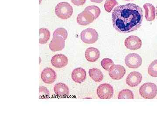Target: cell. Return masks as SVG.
<instances>
[{"label": "cell", "mask_w": 157, "mask_h": 118, "mask_svg": "<svg viewBox=\"0 0 157 118\" xmlns=\"http://www.w3.org/2000/svg\"><path fill=\"white\" fill-rule=\"evenodd\" d=\"M143 19L142 9L129 3L116 7L112 14L113 25L119 33H128L140 28Z\"/></svg>", "instance_id": "obj_1"}, {"label": "cell", "mask_w": 157, "mask_h": 118, "mask_svg": "<svg viewBox=\"0 0 157 118\" xmlns=\"http://www.w3.org/2000/svg\"><path fill=\"white\" fill-rule=\"evenodd\" d=\"M140 96L145 99H153L157 95L156 85L153 83H145L139 90Z\"/></svg>", "instance_id": "obj_2"}, {"label": "cell", "mask_w": 157, "mask_h": 118, "mask_svg": "<svg viewBox=\"0 0 157 118\" xmlns=\"http://www.w3.org/2000/svg\"><path fill=\"white\" fill-rule=\"evenodd\" d=\"M73 8L70 4L66 2L59 3L55 9L57 16L62 19H67L73 13Z\"/></svg>", "instance_id": "obj_3"}, {"label": "cell", "mask_w": 157, "mask_h": 118, "mask_svg": "<svg viewBox=\"0 0 157 118\" xmlns=\"http://www.w3.org/2000/svg\"><path fill=\"white\" fill-rule=\"evenodd\" d=\"M80 37L82 41L86 44H93L98 41V34L95 30L88 28L81 32Z\"/></svg>", "instance_id": "obj_4"}, {"label": "cell", "mask_w": 157, "mask_h": 118, "mask_svg": "<svg viewBox=\"0 0 157 118\" xmlns=\"http://www.w3.org/2000/svg\"><path fill=\"white\" fill-rule=\"evenodd\" d=\"M113 88L109 84H103L97 88V95L101 99H110L113 96Z\"/></svg>", "instance_id": "obj_5"}, {"label": "cell", "mask_w": 157, "mask_h": 118, "mask_svg": "<svg viewBox=\"0 0 157 118\" xmlns=\"http://www.w3.org/2000/svg\"><path fill=\"white\" fill-rule=\"evenodd\" d=\"M142 59L139 54L137 53H130L125 58V63L128 68L137 69L141 65Z\"/></svg>", "instance_id": "obj_6"}, {"label": "cell", "mask_w": 157, "mask_h": 118, "mask_svg": "<svg viewBox=\"0 0 157 118\" xmlns=\"http://www.w3.org/2000/svg\"><path fill=\"white\" fill-rule=\"evenodd\" d=\"M126 70L123 66L113 65L109 70V76L112 79L119 80L121 79L125 74Z\"/></svg>", "instance_id": "obj_7"}, {"label": "cell", "mask_w": 157, "mask_h": 118, "mask_svg": "<svg viewBox=\"0 0 157 118\" xmlns=\"http://www.w3.org/2000/svg\"><path fill=\"white\" fill-rule=\"evenodd\" d=\"M124 45L127 49L130 50H137L141 48L142 41L137 36H131L126 39Z\"/></svg>", "instance_id": "obj_8"}, {"label": "cell", "mask_w": 157, "mask_h": 118, "mask_svg": "<svg viewBox=\"0 0 157 118\" xmlns=\"http://www.w3.org/2000/svg\"><path fill=\"white\" fill-rule=\"evenodd\" d=\"M95 20L94 17L90 12L84 10L78 15L77 17V22L81 26H87L93 22Z\"/></svg>", "instance_id": "obj_9"}, {"label": "cell", "mask_w": 157, "mask_h": 118, "mask_svg": "<svg viewBox=\"0 0 157 118\" xmlns=\"http://www.w3.org/2000/svg\"><path fill=\"white\" fill-rule=\"evenodd\" d=\"M56 73L53 69L50 68L44 69L41 73L42 81L47 84H51L56 79Z\"/></svg>", "instance_id": "obj_10"}, {"label": "cell", "mask_w": 157, "mask_h": 118, "mask_svg": "<svg viewBox=\"0 0 157 118\" xmlns=\"http://www.w3.org/2000/svg\"><path fill=\"white\" fill-rule=\"evenodd\" d=\"M142 76L141 73L137 71H133L129 73L126 78L127 84L131 87H135L142 81Z\"/></svg>", "instance_id": "obj_11"}, {"label": "cell", "mask_w": 157, "mask_h": 118, "mask_svg": "<svg viewBox=\"0 0 157 118\" xmlns=\"http://www.w3.org/2000/svg\"><path fill=\"white\" fill-rule=\"evenodd\" d=\"M68 63V58L62 54L55 55L51 59L52 65L56 68H63L67 65Z\"/></svg>", "instance_id": "obj_12"}, {"label": "cell", "mask_w": 157, "mask_h": 118, "mask_svg": "<svg viewBox=\"0 0 157 118\" xmlns=\"http://www.w3.org/2000/svg\"><path fill=\"white\" fill-rule=\"evenodd\" d=\"M65 39L61 37H53L49 44V48L53 52L62 50L65 46Z\"/></svg>", "instance_id": "obj_13"}, {"label": "cell", "mask_w": 157, "mask_h": 118, "mask_svg": "<svg viewBox=\"0 0 157 118\" xmlns=\"http://www.w3.org/2000/svg\"><path fill=\"white\" fill-rule=\"evenodd\" d=\"M86 77V71L83 68H78L73 70L72 78L73 81L81 84L85 80Z\"/></svg>", "instance_id": "obj_14"}, {"label": "cell", "mask_w": 157, "mask_h": 118, "mask_svg": "<svg viewBox=\"0 0 157 118\" xmlns=\"http://www.w3.org/2000/svg\"><path fill=\"white\" fill-rule=\"evenodd\" d=\"M55 93L60 97H65L70 95V89L65 84L59 83L56 84L54 87Z\"/></svg>", "instance_id": "obj_15"}, {"label": "cell", "mask_w": 157, "mask_h": 118, "mask_svg": "<svg viewBox=\"0 0 157 118\" xmlns=\"http://www.w3.org/2000/svg\"><path fill=\"white\" fill-rule=\"evenodd\" d=\"M85 55L87 61L90 62H94L99 58L101 53L98 49L90 47L86 49Z\"/></svg>", "instance_id": "obj_16"}, {"label": "cell", "mask_w": 157, "mask_h": 118, "mask_svg": "<svg viewBox=\"0 0 157 118\" xmlns=\"http://www.w3.org/2000/svg\"><path fill=\"white\" fill-rule=\"evenodd\" d=\"M145 10V17L147 21L152 22L155 18V7L151 4L146 3L143 6Z\"/></svg>", "instance_id": "obj_17"}, {"label": "cell", "mask_w": 157, "mask_h": 118, "mask_svg": "<svg viewBox=\"0 0 157 118\" xmlns=\"http://www.w3.org/2000/svg\"><path fill=\"white\" fill-rule=\"evenodd\" d=\"M89 74L90 77L96 82H101L104 79V75L102 71L98 68H94L90 69Z\"/></svg>", "instance_id": "obj_18"}, {"label": "cell", "mask_w": 157, "mask_h": 118, "mask_svg": "<svg viewBox=\"0 0 157 118\" xmlns=\"http://www.w3.org/2000/svg\"><path fill=\"white\" fill-rule=\"evenodd\" d=\"M40 32V44H44L47 43L50 37V33L48 29L46 28H41L39 30Z\"/></svg>", "instance_id": "obj_19"}, {"label": "cell", "mask_w": 157, "mask_h": 118, "mask_svg": "<svg viewBox=\"0 0 157 118\" xmlns=\"http://www.w3.org/2000/svg\"><path fill=\"white\" fill-rule=\"evenodd\" d=\"M118 99H133L134 95L133 92L129 89L122 90L118 95Z\"/></svg>", "instance_id": "obj_20"}, {"label": "cell", "mask_w": 157, "mask_h": 118, "mask_svg": "<svg viewBox=\"0 0 157 118\" xmlns=\"http://www.w3.org/2000/svg\"><path fill=\"white\" fill-rule=\"evenodd\" d=\"M85 10L89 11L94 17L95 19L98 18L101 14V9L98 6H88Z\"/></svg>", "instance_id": "obj_21"}, {"label": "cell", "mask_w": 157, "mask_h": 118, "mask_svg": "<svg viewBox=\"0 0 157 118\" xmlns=\"http://www.w3.org/2000/svg\"><path fill=\"white\" fill-rule=\"evenodd\" d=\"M149 75L152 77H157V60L152 62L148 67Z\"/></svg>", "instance_id": "obj_22"}, {"label": "cell", "mask_w": 157, "mask_h": 118, "mask_svg": "<svg viewBox=\"0 0 157 118\" xmlns=\"http://www.w3.org/2000/svg\"><path fill=\"white\" fill-rule=\"evenodd\" d=\"M118 5L116 0H107L104 5V8L107 12H110L115 6Z\"/></svg>", "instance_id": "obj_23"}, {"label": "cell", "mask_w": 157, "mask_h": 118, "mask_svg": "<svg viewBox=\"0 0 157 118\" xmlns=\"http://www.w3.org/2000/svg\"><path fill=\"white\" fill-rule=\"evenodd\" d=\"M60 36L63 38L65 40H66L68 37V33L67 30L63 28H60L57 29L53 34V37H58Z\"/></svg>", "instance_id": "obj_24"}, {"label": "cell", "mask_w": 157, "mask_h": 118, "mask_svg": "<svg viewBox=\"0 0 157 118\" xmlns=\"http://www.w3.org/2000/svg\"><path fill=\"white\" fill-rule=\"evenodd\" d=\"M113 65H114V63L113 61L112 60L107 58L103 59L101 62V65L102 68L107 71L109 70L110 68Z\"/></svg>", "instance_id": "obj_25"}, {"label": "cell", "mask_w": 157, "mask_h": 118, "mask_svg": "<svg viewBox=\"0 0 157 118\" xmlns=\"http://www.w3.org/2000/svg\"><path fill=\"white\" fill-rule=\"evenodd\" d=\"M40 99H48L50 96L49 91L44 86H40L39 90Z\"/></svg>", "instance_id": "obj_26"}, {"label": "cell", "mask_w": 157, "mask_h": 118, "mask_svg": "<svg viewBox=\"0 0 157 118\" xmlns=\"http://www.w3.org/2000/svg\"><path fill=\"white\" fill-rule=\"evenodd\" d=\"M71 2L75 6H80L84 5L86 0H71Z\"/></svg>", "instance_id": "obj_27"}, {"label": "cell", "mask_w": 157, "mask_h": 118, "mask_svg": "<svg viewBox=\"0 0 157 118\" xmlns=\"http://www.w3.org/2000/svg\"><path fill=\"white\" fill-rule=\"evenodd\" d=\"M104 0H90L91 2H92L96 3H101L103 2Z\"/></svg>", "instance_id": "obj_28"}, {"label": "cell", "mask_w": 157, "mask_h": 118, "mask_svg": "<svg viewBox=\"0 0 157 118\" xmlns=\"http://www.w3.org/2000/svg\"><path fill=\"white\" fill-rule=\"evenodd\" d=\"M155 12H156V18L157 19V6L156 8V10H155Z\"/></svg>", "instance_id": "obj_29"}, {"label": "cell", "mask_w": 157, "mask_h": 118, "mask_svg": "<svg viewBox=\"0 0 157 118\" xmlns=\"http://www.w3.org/2000/svg\"><path fill=\"white\" fill-rule=\"evenodd\" d=\"M125 1H134V0H125Z\"/></svg>", "instance_id": "obj_30"}]
</instances>
